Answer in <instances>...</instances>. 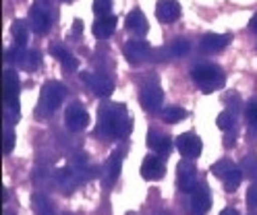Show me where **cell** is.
Here are the masks:
<instances>
[{"label":"cell","instance_id":"1","mask_svg":"<svg viewBox=\"0 0 257 215\" xmlns=\"http://www.w3.org/2000/svg\"><path fill=\"white\" fill-rule=\"evenodd\" d=\"M131 130V118H128L126 106L110 104L102 106L98 112V132L102 137H124Z\"/></svg>","mask_w":257,"mask_h":215},{"label":"cell","instance_id":"2","mask_svg":"<svg viewBox=\"0 0 257 215\" xmlns=\"http://www.w3.org/2000/svg\"><path fill=\"white\" fill-rule=\"evenodd\" d=\"M64 95H67V89H64L62 83H58V81H48L46 85L42 87L36 116H42V118H48V116H52V114L58 110V106L62 104Z\"/></svg>","mask_w":257,"mask_h":215},{"label":"cell","instance_id":"3","mask_svg":"<svg viewBox=\"0 0 257 215\" xmlns=\"http://www.w3.org/2000/svg\"><path fill=\"white\" fill-rule=\"evenodd\" d=\"M191 79L197 83V85L205 91V93H212L220 87H224V73L220 66L216 64H197L191 69Z\"/></svg>","mask_w":257,"mask_h":215},{"label":"cell","instance_id":"4","mask_svg":"<svg viewBox=\"0 0 257 215\" xmlns=\"http://www.w3.org/2000/svg\"><path fill=\"white\" fill-rule=\"evenodd\" d=\"M187 213L189 215H203L210 211L212 207V194H210V186L199 182V184L191 190V198L185 203Z\"/></svg>","mask_w":257,"mask_h":215},{"label":"cell","instance_id":"5","mask_svg":"<svg viewBox=\"0 0 257 215\" xmlns=\"http://www.w3.org/2000/svg\"><path fill=\"white\" fill-rule=\"evenodd\" d=\"M3 99L11 112L19 114V77L15 71L3 73Z\"/></svg>","mask_w":257,"mask_h":215},{"label":"cell","instance_id":"6","mask_svg":"<svg viewBox=\"0 0 257 215\" xmlns=\"http://www.w3.org/2000/svg\"><path fill=\"white\" fill-rule=\"evenodd\" d=\"M176 182H179V190L181 192H191L197 186V168L193 159H181L176 165Z\"/></svg>","mask_w":257,"mask_h":215},{"label":"cell","instance_id":"7","mask_svg":"<svg viewBox=\"0 0 257 215\" xmlns=\"http://www.w3.org/2000/svg\"><path fill=\"white\" fill-rule=\"evenodd\" d=\"M64 124H67L69 130H73V132L85 130L87 124H89V114H87V110H85L81 104L73 102V104L67 108V112H64Z\"/></svg>","mask_w":257,"mask_h":215},{"label":"cell","instance_id":"8","mask_svg":"<svg viewBox=\"0 0 257 215\" xmlns=\"http://www.w3.org/2000/svg\"><path fill=\"white\" fill-rule=\"evenodd\" d=\"M174 145L179 149V153L187 159H193V157H199L201 155V149H203V143L197 135H193V132H183L174 139Z\"/></svg>","mask_w":257,"mask_h":215},{"label":"cell","instance_id":"9","mask_svg":"<svg viewBox=\"0 0 257 215\" xmlns=\"http://www.w3.org/2000/svg\"><path fill=\"white\" fill-rule=\"evenodd\" d=\"M122 52H124V58L131 64H139V62L148 60L152 56V48H150L148 42H143V40H128L122 46Z\"/></svg>","mask_w":257,"mask_h":215},{"label":"cell","instance_id":"10","mask_svg":"<svg viewBox=\"0 0 257 215\" xmlns=\"http://www.w3.org/2000/svg\"><path fill=\"white\" fill-rule=\"evenodd\" d=\"M162 99H164V93H162V89H160V85H156V83L143 85L141 91H139V102L148 112L158 110L160 104H162Z\"/></svg>","mask_w":257,"mask_h":215},{"label":"cell","instance_id":"11","mask_svg":"<svg viewBox=\"0 0 257 215\" xmlns=\"http://www.w3.org/2000/svg\"><path fill=\"white\" fill-rule=\"evenodd\" d=\"M172 145H174V141L168 135H164V132H160L156 128L148 130V147L152 151H156L158 155H168L172 151Z\"/></svg>","mask_w":257,"mask_h":215},{"label":"cell","instance_id":"12","mask_svg":"<svg viewBox=\"0 0 257 215\" xmlns=\"http://www.w3.org/2000/svg\"><path fill=\"white\" fill-rule=\"evenodd\" d=\"M81 79L85 85L95 93V95H110L112 93V81H108L104 75H98V73H81Z\"/></svg>","mask_w":257,"mask_h":215},{"label":"cell","instance_id":"13","mask_svg":"<svg viewBox=\"0 0 257 215\" xmlns=\"http://www.w3.org/2000/svg\"><path fill=\"white\" fill-rule=\"evenodd\" d=\"M29 25H31V29L38 33V36H46V33L50 31V15H48V11L38 7V5L31 7V11H29Z\"/></svg>","mask_w":257,"mask_h":215},{"label":"cell","instance_id":"14","mask_svg":"<svg viewBox=\"0 0 257 215\" xmlns=\"http://www.w3.org/2000/svg\"><path fill=\"white\" fill-rule=\"evenodd\" d=\"M120 168H122V153L118 151H112V155L106 159L104 165V186H112L120 176Z\"/></svg>","mask_w":257,"mask_h":215},{"label":"cell","instance_id":"15","mask_svg":"<svg viewBox=\"0 0 257 215\" xmlns=\"http://www.w3.org/2000/svg\"><path fill=\"white\" fill-rule=\"evenodd\" d=\"M156 17L162 23H172L181 17V5L176 0H158L156 5Z\"/></svg>","mask_w":257,"mask_h":215},{"label":"cell","instance_id":"16","mask_svg":"<svg viewBox=\"0 0 257 215\" xmlns=\"http://www.w3.org/2000/svg\"><path fill=\"white\" fill-rule=\"evenodd\" d=\"M230 40H232L230 33H224V36H220V33H207V36L201 38L199 46H201L203 52L214 54V52H220V50L226 48L230 44Z\"/></svg>","mask_w":257,"mask_h":215},{"label":"cell","instance_id":"17","mask_svg":"<svg viewBox=\"0 0 257 215\" xmlns=\"http://www.w3.org/2000/svg\"><path fill=\"white\" fill-rule=\"evenodd\" d=\"M166 174V168H164V163L160 157L156 155H148L146 159H143L141 163V178H146V180H160Z\"/></svg>","mask_w":257,"mask_h":215},{"label":"cell","instance_id":"18","mask_svg":"<svg viewBox=\"0 0 257 215\" xmlns=\"http://www.w3.org/2000/svg\"><path fill=\"white\" fill-rule=\"evenodd\" d=\"M116 29V17L114 15H102L93 23V36L98 40H108Z\"/></svg>","mask_w":257,"mask_h":215},{"label":"cell","instance_id":"19","mask_svg":"<svg viewBox=\"0 0 257 215\" xmlns=\"http://www.w3.org/2000/svg\"><path fill=\"white\" fill-rule=\"evenodd\" d=\"M124 25L128 31H133L137 33V36H146L148 33V19H146V15H143L139 9H133L131 13L126 15V19H124Z\"/></svg>","mask_w":257,"mask_h":215},{"label":"cell","instance_id":"20","mask_svg":"<svg viewBox=\"0 0 257 215\" xmlns=\"http://www.w3.org/2000/svg\"><path fill=\"white\" fill-rule=\"evenodd\" d=\"M50 54L62 64V69H64V71H69V73H71V71L77 69V64H79L77 58H75L64 46H60V44H52V46H50Z\"/></svg>","mask_w":257,"mask_h":215},{"label":"cell","instance_id":"21","mask_svg":"<svg viewBox=\"0 0 257 215\" xmlns=\"http://www.w3.org/2000/svg\"><path fill=\"white\" fill-rule=\"evenodd\" d=\"M15 60L19 62V66L23 71H36L38 66H40V62H42V56H40V52H36V50H19V52H15Z\"/></svg>","mask_w":257,"mask_h":215},{"label":"cell","instance_id":"22","mask_svg":"<svg viewBox=\"0 0 257 215\" xmlns=\"http://www.w3.org/2000/svg\"><path fill=\"white\" fill-rule=\"evenodd\" d=\"M11 36L17 46H25L29 40V23H25L23 19H17L11 27Z\"/></svg>","mask_w":257,"mask_h":215},{"label":"cell","instance_id":"23","mask_svg":"<svg viewBox=\"0 0 257 215\" xmlns=\"http://www.w3.org/2000/svg\"><path fill=\"white\" fill-rule=\"evenodd\" d=\"M31 205H34L36 215H54V209H52L50 201H48L44 194H34V198H31Z\"/></svg>","mask_w":257,"mask_h":215},{"label":"cell","instance_id":"24","mask_svg":"<svg viewBox=\"0 0 257 215\" xmlns=\"http://www.w3.org/2000/svg\"><path fill=\"white\" fill-rule=\"evenodd\" d=\"M162 118H164V122H168V124H176V122H181V120L187 118V110H183V108H179V106L164 108Z\"/></svg>","mask_w":257,"mask_h":215},{"label":"cell","instance_id":"25","mask_svg":"<svg viewBox=\"0 0 257 215\" xmlns=\"http://www.w3.org/2000/svg\"><path fill=\"white\" fill-rule=\"evenodd\" d=\"M243 170H240V168H234L228 176H224L222 180H224V188H226L228 192H234L236 188H238V184H240V180H243Z\"/></svg>","mask_w":257,"mask_h":215},{"label":"cell","instance_id":"26","mask_svg":"<svg viewBox=\"0 0 257 215\" xmlns=\"http://www.w3.org/2000/svg\"><path fill=\"white\" fill-rule=\"evenodd\" d=\"M234 168H236V165H234L230 159H220V161H216V163L212 165V174L218 176V178H224V176H228Z\"/></svg>","mask_w":257,"mask_h":215},{"label":"cell","instance_id":"27","mask_svg":"<svg viewBox=\"0 0 257 215\" xmlns=\"http://www.w3.org/2000/svg\"><path fill=\"white\" fill-rule=\"evenodd\" d=\"M240 170H243L245 176H251L257 182V155H247L240 163Z\"/></svg>","mask_w":257,"mask_h":215},{"label":"cell","instance_id":"28","mask_svg":"<svg viewBox=\"0 0 257 215\" xmlns=\"http://www.w3.org/2000/svg\"><path fill=\"white\" fill-rule=\"evenodd\" d=\"M218 128L222 132H234V116H232V112H222L218 116Z\"/></svg>","mask_w":257,"mask_h":215},{"label":"cell","instance_id":"29","mask_svg":"<svg viewBox=\"0 0 257 215\" xmlns=\"http://www.w3.org/2000/svg\"><path fill=\"white\" fill-rule=\"evenodd\" d=\"M168 50H170V56H185L189 50H191V44H189L187 40L179 38V40H174V42H172V46H170Z\"/></svg>","mask_w":257,"mask_h":215},{"label":"cell","instance_id":"30","mask_svg":"<svg viewBox=\"0 0 257 215\" xmlns=\"http://www.w3.org/2000/svg\"><path fill=\"white\" fill-rule=\"evenodd\" d=\"M245 116H247V122L251 126V130H257V99H251L245 108Z\"/></svg>","mask_w":257,"mask_h":215},{"label":"cell","instance_id":"31","mask_svg":"<svg viewBox=\"0 0 257 215\" xmlns=\"http://www.w3.org/2000/svg\"><path fill=\"white\" fill-rule=\"evenodd\" d=\"M15 149V130L13 128H5V135H3V153L9 155Z\"/></svg>","mask_w":257,"mask_h":215},{"label":"cell","instance_id":"32","mask_svg":"<svg viewBox=\"0 0 257 215\" xmlns=\"http://www.w3.org/2000/svg\"><path fill=\"white\" fill-rule=\"evenodd\" d=\"M112 9V0H93V13L102 17V15H110Z\"/></svg>","mask_w":257,"mask_h":215},{"label":"cell","instance_id":"33","mask_svg":"<svg viewBox=\"0 0 257 215\" xmlns=\"http://www.w3.org/2000/svg\"><path fill=\"white\" fill-rule=\"evenodd\" d=\"M247 203L251 207H257V182H253V184L249 186V190H247Z\"/></svg>","mask_w":257,"mask_h":215},{"label":"cell","instance_id":"34","mask_svg":"<svg viewBox=\"0 0 257 215\" xmlns=\"http://www.w3.org/2000/svg\"><path fill=\"white\" fill-rule=\"evenodd\" d=\"M228 104H230V108H232V110H238V108H240V102L236 99V95H234V93H232V95H228Z\"/></svg>","mask_w":257,"mask_h":215},{"label":"cell","instance_id":"35","mask_svg":"<svg viewBox=\"0 0 257 215\" xmlns=\"http://www.w3.org/2000/svg\"><path fill=\"white\" fill-rule=\"evenodd\" d=\"M249 27H251V31L253 33H257V13L251 17V21H249Z\"/></svg>","mask_w":257,"mask_h":215},{"label":"cell","instance_id":"36","mask_svg":"<svg viewBox=\"0 0 257 215\" xmlns=\"http://www.w3.org/2000/svg\"><path fill=\"white\" fill-rule=\"evenodd\" d=\"M220 215H238V211L236 209H224Z\"/></svg>","mask_w":257,"mask_h":215},{"label":"cell","instance_id":"37","mask_svg":"<svg viewBox=\"0 0 257 215\" xmlns=\"http://www.w3.org/2000/svg\"><path fill=\"white\" fill-rule=\"evenodd\" d=\"M73 31H77V33H81V21H75V27H73Z\"/></svg>","mask_w":257,"mask_h":215},{"label":"cell","instance_id":"38","mask_svg":"<svg viewBox=\"0 0 257 215\" xmlns=\"http://www.w3.org/2000/svg\"><path fill=\"white\" fill-rule=\"evenodd\" d=\"M156 215H172V213H168V211H160V213H156Z\"/></svg>","mask_w":257,"mask_h":215},{"label":"cell","instance_id":"39","mask_svg":"<svg viewBox=\"0 0 257 215\" xmlns=\"http://www.w3.org/2000/svg\"><path fill=\"white\" fill-rule=\"evenodd\" d=\"M5 215H15V213H9V211H7V213H5Z\"/></svg>","mask_w":257,"mask_h":215},{"label":"cell","instance_id":"40","mask_svg":"<svg viewBox=\"0 0 257 215\" xmlns=\"http://www.w3.org/2000/svg\"><path fill=\"white\" fill-rule=\"evenodd\" d=\"M64 215H73V213H64Z\"/></svg>","mask_w":257,"mask_h":215},{"label":"cell","instance_id":"41","mask_svg":"<svg viewBox=\"0 0 257 215\" xmlns=\"http://www.w3.org/2000/svg\"><path fill=\"white\" fill-rule=\"evenodd\" d=\"M64 3H69V0H64Z\"/></svg>","mask_w":257,"mask_h":215}]
</instances>
